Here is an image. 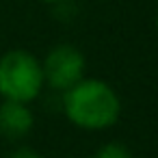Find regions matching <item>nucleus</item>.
<instances>
[{"mask_svg": "<svg viewBox=\"0 0 158 158\" xmlns=\"http://www.w3.org/2000/svg\"><path fill=\"white\" fill-rule=\"evenodd\" d=\"M61 108L72 126L87 132H102L119 121L121 100L106 80L85 76L61 93Z\"/></svg>", "mask_w": 158, "mask_h": 158, "instance_id": "nucleus-1", "label": "nucleus"}, {"mask_svg": "<svg viewBox=\"0 0 158 158\" xmlns=\"http://www.w3.org/2000/svg\"><path fill=\"white\" fill-rule=\"evenodd\" d=\"M46 87L41 61L28 50H9L0 56V95L2 100L31 104Z\"/></svg>", "mask_w": 158, "mask_h": 158, "instance_id": "nucleus-2", "label": "nucleus"}, {"mask_svg": "<svg viewBox=\"0 0 158 158\" xmlns=\"http://www.w3.org/2000/svg\"><path fill=\"white\" fill-rule=\"evenodd\" d=\"M41 69H44L46 85L52 91L63 93L85 78L87 61H85V54L76 46L59 44L46 54V59L41 61Z\"/></svg>", "mask_w": 158, "mask_h": 158, "instance_id": "nucleus-3", "label": "nucleus"}, {"mask_svg": "<svg viewBox=\"0 0 158 158\" xmlns=\"http://www.w3.org/2000/svg\"><path fill=\"white\" fill-rule=\"evenodd\" d=\"M33 126H35V115L28 104L11 102V100H5L0 104V134L2 136L11 141H20L33 130Z\"/></svg>", "mask_w": 158, "mask_h": 158, "instance_id": "nucleus-4", "label": "nucleus"}, {"mask_svg": "<svg viewBox=\"0 0 158 158\" xmlns=\"http://www.w3.org/2000/svg\"><path fill=\"white\" fill-rule=\"evenodd\" d=\"M93 158H134V156L128 149V145H123L119 141H108L93 154Z\"/></svg>", "mask_w": 158, "mask_h": 158, "instance_id": "nucleus-5", "label": "nucleus"}, {"mask_svg": "<svg viewBox=\"0 0 158 158\" xmlns=\"http://www.w3.org/2000/svg\"><path fill=\"white\" fill-rule=\"evenodd\" d=\"M7 158H41V156H39L37 149H33V147H28V145H18Z\"/></svg>", "mask_w": 158, "mask_h": 158, "instance_id": "nucleus-6", "label": "nucleus"}, {"mask_svg": "<svg viewBox=\"0 0 158 158\" xmlns=\"http://www.w3.org/2000/svg\"><path fill=\"white\" fill-rule=\"evenodd\" d=\"M39 2H46V5H56V2H63V0H39Z\"/></svg>", "mask_w": 158, "mask_h": 158, "instance_id": "nucleus-7", "label": "nucleus"}, {"mask_svg": "<svg viewBox=\"0 0 158 158\" xmlns=\"http://www.w3.org/2000/svg\"><path fill=\"white\" fill-rule=\"evenodd\" d=\"M156 33H158V11H156Z\"/></svg>", "mask_w": 158, "mask_h": 158, "instance_id": "nucleus-8", "label": "nucleus"}]
</instances>
